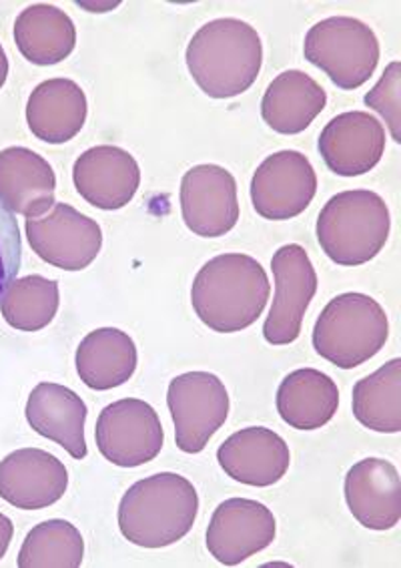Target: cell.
<instances>
[{
    "mask_svg": "<svg viewBox=\"0 0 401 568\" xmlns=\"http://www.w3.org/2000/svg\"><path fill=\"white\" fill-rule=\"evenodd\" d=\"M22 264V240L19 222L0 201V297L17 280Z\"/></svg>",
    "mask_w": 401,
    "mask_h": 568,
    "instance_id": "f546056e",
    "label": "cell"
},
{
    "mask_svg": "<svg viewBox=\"0 0 401 568\" xmlns=\"http://www.w3.org/2000/svg\"><path fill=\"white\" fill-rule=\"evenodd\" d=\"M12 535H14V527L11 518L0 513V558H4L7 550L11 547Z\"/></svg>",
    "mask_w": 401,
    "mask_h": 568,
    "instance_id": "4dcf8cb0",
    "label": "cell"
},
{
    "mask_svg": "<svg viewBox=\"0 0 401 568\" xmlns=\"http://www.w3.org/2000/svg\"><path fill=\"white\" fill-rule=\"evenodd\" d=\"M363 103L376 109L390 126L391 138L401 143V63L393 61L381 74L380 83L371 89Z\"/></svg>",
    "mask_w": 401,
    "mask_h": 568,
    "instance_id": "f1b7e54d",
    "label": "cell"
},
{
    "mask_svg": "<svg viewBox=\"0 0 401 568\" xmlns=\"http://www.w3.org/2000/svg\"><path fill=\"white\" fill-rule=\"evenodd\" d=\"M89 103L85 91L71 79H49L39 84L27 103V123L32 135L61 145L85 126Z\"/></svg>",
    "mask_w": 401,
    "mask_h": 568,
    "instance_id": "44dd1931",
    "label": "cell"
},
{
    "mask_svg": "<svg viewBox=\"0 0 401 568\" xmlns=\"http://www.w3.org/2000/svg\"><path fill=\"white\" fill-rule=\"evenodd\" d=\"M338 408V384L319 369H296L277 389V412L296 430H319L333 420Z\"/></svg>",
    "mask_w": 401,
    "mask_h": 568,
    "instance_id": "cb8c5ba5",
    "label": "cell"
},
{
    "mask_svg": "<svg viewBox=\"0 0 401 568\" xmlns=\"http://www.w3.org/2000/svg\"><path fill=\"white\" fill-rule=\"evenodd\" d=\"M390 207L370 190L341 191L317 217V242L333 264L356 267L371 262L390 237Z\"/></svg>",
    "mask_w": 401,
    "mask_h": 568,
    "instance_id": "277c9868",
    "label": "cell"
},
{
    "mask_svg": "<svg viewBox=\"0 0 401 568\" xmlns=\"http://www.w3.org/2000/svg\"><path fill=\"white\" fill-rule=\"evenodd\" d=\"M181 213L189 232L222 237L239 222L237 181L222 165H195L181 181Z\"/></svg>",
    "mask_w": 401,
    "mask_h": 568,
    "instance_id": "7c38bea8",
    "label": "cell"
},
{
    "mask_svg": "<svg viewBox=\"0 0 401 568\" xmlns=\"http://www.w3.org/2000/svg\"><path fill=\"white\" fill-rule=\"evenodd\" d=\"M390 337V320L373 297L349 292L333 297L317 317L313 347L341 369H353L378 356Z\"/></svg>",
    "mask_w": 401,
    "mask_h": 568,
    "instance_id": "5b68a950",
    "label": "cell"
},
{
    "mask_svg": "<svg viewBox=\"0 0 401 568\" xmlns=\"http://www.w3.org/2000/svg\"><path fill=\"white\" fill-rule=\"evenodd\" d=\"M217 460L233 480L241 485L274 486L286 476L291 453L277 432L251 426L235 432L217 450Z\"/></svg>",
    "mask_w": 401,
    "mask_h": 568,
    "instance_id": "e0dca14e",
    "label": "cell"
},
{
    "mask_svg": "<svg viewBox=\"0 0 401 568\" xmlns=\"http://www.w3.org/2000/svg\"><path fill=\"white\" fill-rule=\"evenodd\" d=\"M316 193V169L304 153L291 149L265 159L251 180L255 211L269 222H287L301 215Z\"/></svg>",
    "mask_w": 401,
    "mask_h": 568,
    "instance_id": "8fae6325",
    "label": "cell"
},
{
    "mask_svg": "<svg viewBox=\"0 0 401 568\" xmlns=\"http://www.w3.org/2000/svg\"><path fill=\"white\" fill-rule=\"evenodd\" d=\"M56 175L47 159L32 149L0 151V201L12 211L34 220L53 210Z\"/></svg>",
    "mask_w": 401,
    "mask_h": 568,
    "instance_id": "d6986e66",
    "label": "cell"
},
{
    "mask_svg": "<svg viewBox=\"0 0 401 568\" xmlns=\"http://www.w3.org/2000/svg\"><path fill=\"white\" fill-rule=\"evenodd\" d=\"M73 181L89 205L103 211L123 210L137 193L141 169L125 149L99 145L86 149L74 161Z\"/></svg>",
    "mask_w": 401,
    "mask_h": 568,
    "instance_id": "5bb4252c",
    "label": "cell"
},
{
    "mask_svg": "<svg viewBox=\"0 0 401 568\" xmlns=\"http://www.w3.org/2000/svg\"><path fill=\"white\" fill-rule=\"evenodd\" d=\"M85 540L79 528L63 518H51L32 528L19 552L21 568H79Z\"/></svg>",
    "mask_w": 401,
    "mask_h": 568,
    "instance_id": "83f0119b",
    "label": "cell"
},
{
    "mask_svg": "<svg viewBox=\"0 0 401 568\" xmlns=\"http://www.w3.org/2000/svg\"><path fill=\"white\" fill-rule=\"evenodd\" d=\"M69 488L64 464L41 448H21L0 463V498L19 510H41Z\"/></svg>",
    "mask_w": 401,
    "mask_h": 568,
    "instance_id": "2e32d148",
    "label": "cell"
},
{
    "mask_svg": "<svg viewBox=\"0 0 401 568\" xmlns=\"http://www.w3.org/2000/svg\"><path fill=\"white\" fill-rule=\"evenodd\" d=\"M99 453L121 468H137L155 460L165 443L158 414L137 398L109 404L99 414L95 426Z\"/></svg>",
    "mask_w": 401,
    "mask_h": 568,
    "instance_id": "ba28073f",
    "label": "cell"
},
{
    "mask_svg": "<svg viewBox=\"0 0 401 568\" xmlns=\"http://www.w3.org/2000/svg\"><path fill=\"white\" fill-rule=\"evenodd\" d=\"M356 420L381 434L401 430V359L393 358L353 386Z\"/></svg>",
    "mask_w": 401,
    "mask_h": 568,
    "instance_id": "484cf974",
    "label": "cell"
},
{
    "mask_svg": "<svg viewBox=\"0 0 401 568\" xmlns=\"http://www.w3.org/2000/svg\"><path fill=\"white\" fill-rule=\"evenodd\" d=\"M76 374L86 388H119L133 378L138 354L133 337L116 327H99L76 347Z\"/></svg>",
    "mask_w": 401,
    "mask_h": 568,
    "instance_id": "603a6c76",
    "label": "cell"
},
{
    "mask_svg": "<svg viewBox=\"0 0 401 568\" xmlns=\"http://www.w3.org/2000/svg\"><path fill=\"white\" fill-rule=\"evenodd\" d=\"M7 77H9V59H7V53L0 44V89L7 83Z\"/></svg>",
    "mask_w": 401,
    "mask_h": 568,
    "instance_id": "1f68e13d",
    "label": "cell"
},
{
    "mask_svg": "<svg viewBox=\"0 0 401 568\" xmlns=\"http://www.w3.org/2000/svg\"><path fill=\"white\" fill-rule=\"evenodd\" d=\"M27 422L39 436L63 446L74 460L86 458V404L66 386L43 382L27 402Z\"/></svg>",
    "mask_w": 401,
    "mask_h": 568,
    "instance_id": "ffe728a7",
    "label": "cell"
},
{
    "mask_svg": "<svg viewBox=\"0 0 401 568\" xmlns=\"http://www.w3.org/2000/svg\"><path fill=\"white\" fill-rule=\"evenodd\" d=\"M185 61L205 95L232 99L255 83L264 63V44L249 22L215 19L193 34Z\"/></svg>",
    "mask_w": 401,
    "mask_h": 568,
    "instance_id": "7a4b0ae2",
    "label": "cell"
},
{
    "mask_svg": "<svg viewBox=\"0 0 401 568\" xmlns=\"http://www.w3.org/2000/svg\"><path fill=\"white\" fill-rule=\"evenodd\" d=\"M306 61L343 91L368 83L380 63V41L370 24L353 17H329L313 24L304 44Z\"/></svg>",
    "mask_w": 401,
    "mask_h": 568,
    "instance_id": "8992f818",
    "label": "cell"
},
{
    "mask_svg": "<svg viewBox=\"0 0 401 568\" xmlns=\"http://www.w3.org/2000/svg\"><path fill=\"white\" fill-rule=\"evenodd\" d=\"M61 305L59 282L43 275L14 280L0 297V312L9 326L19 332H39L53 322Z\"/></svg>",
    "mask_w": 401,
    "mask_h": 568,
    "instance_id": "4316f807",
    "label": "cell"
},
{
    "mask_svg": "<svg viewBox=\"0 0 401 568\" xmlns=\"http://www.w3.org/2000/svg\"><path fill=\"white\" fill-rule=\"evenodd\" d=\"M277 523L267 506L249 498H229L215 508L207 528V550L225 567H237L269 547Z\"/></svg>",
    "mask_w": 401,
    "mask_h": 568,
    "instance_id": "4fadbf2b",
    "label": "cell"
},
{
    "mask_svg": "<svg viewBox=\"0 0 401 568\" xmlns=\"http://www.w3.org/2000/svg\"><path fill=\"white\" fill-rule=\"evenodd\" d=\"M346 503L361 527L390 530L401 518L400 473L383 458L353 464L346 476Z\"/></svg>",
    "mask_w": 401,
    "mask_h": 568,
    "instance_id": "ac0fdd59",
    "label": "cell"
},
{
    "mask_svg": "<svg viewBox=\"0 0 401 568\" xmlns=\"http://www.w3.org/2000/svg\"><path fill=\"white\" fill-rule=\"evenodd\" d=\"M328 105V93L304 71H286L275 77L261 101V115L275 133L297 135L321 115Z\"/></svg>",
    "mask_w": 401,
    "mask_h": 568,
    "instance_id": "7402d4cb",
    "label": "cell"
},
{
    "mask_svg": "<svg viewBox=\"0 0 401 568\" xmlns=\"http://www.w3.org/2000/svg\"><path fill=\"white\" fill-rule=\"evenodd\" d=\"M269 294L264 265L245 253H223L200 267L191 287V304L209 329L235 334L261 317Z\"/></svg>",
    "mask_w": 401,
    "mask_h": 568,
    "instance_id": "6da1fadb",
    "label": "cell"
},
{
    "mask_svg": "<svg viewBox=\"0 0 401 568\" xmlns=\"http://www.w3.org/2000/svg\"><path fill=\"white\" fill-rule=\"evenodd\" d=\"M317 149L329 171L341 178H358L370 173L383 158L385 129L370 113H341L323 126Z\"/></svg>",
    "mask_w": 401,
    "mask_h": 568,
    "instance_id": "9a60e30c",
    "label": "cell"
},
{
    "mask_svg": "<svg viewBox=\"0 0 401 568\" xmlns=\"http://www.w3.org/2000/svg\"><path fill=\"white\" fill-rule=\"evenodd\" d=\"M199 495L181 474L161 473L131 486L119 505V528L131 545L165 548L187 537Z\"/></svg>",
    "mask_w": 401,
    "mask_h": 568,
    "instance_id": "3957f363",
    "label": "cell"
},
{
    "mask_svg": "<svg viewBox=\"0 0 401 568\" xmlns=\"http://www.w3.org/2000/svg\"><path fill=\"white\" fill-rule=\"evenodd\" d=\"M32 252L64 272H81L103 247L101 225L66 203H54L44 217L24 223Z\"/></svg>",
    "mask_w": 401,
    "mask_h": 568,
    "instance_id": "9c48e42d",
    "label": "cell"
},
{
    "mask_svg": "<svg viewBox=\"0 0 401 568\" xmlns=\"http://www.w3.org/2000/svg\"><path fill=\"white\" fill-rule=\"evenodd\" d=\"M274 305L265 320L264 337L271 346L294 344L304 326L307 307L317 294L316 267L306 247L289 243L274 253Z\"/></svg>",
    "mask_w": 401,
    "mask_h": 568,
    "instance_id": "30bf717a",
    "label": "cell"
},
{
    "mask_svg": "<svg viewBox=\"0 0 401 568\" xmlns=\"http://www.w3.org/2000/svg\"><path fill=\"white\" fill-rule=\"evenodd\" d=\"M14 41L22 57L32 64L49 67L73 53L76 29L66 12L53 4H32L17 17Z\"/></svg>",
    "mask_w": 401,
    "mask_h": 568,
    "instance_id": "d4e9b609",
    "label": "cell"
},
{
    "mask_svg": "<svg viewBox=\"0 0 401 568\" xmlns=\"http://www.w3.org/2000/svg\"><path fill=\"white\" fill-rule=\"evenodd\" d=\"M167 406L177 448L181 453L199 454L227 420L229 394L215 374L187 372L171 382Z\"/></svg>",
    "mask_w": 401,
    "mask_h": 568,
    "instance_id": "52a82bcc",
    "label": "cell"
}]
</instances>
